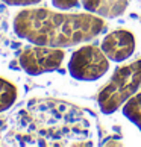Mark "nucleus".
<instances>
[{
	"mask_svg": "<svg viewBox=\"0 0 141 147\" xmlns=\"http://www.w3.org/2000/svg\"><path fill=\"white\" fill-rule=\"evenodd\" d=\"M109 70V59L97 46H84L73 52L68 61V73L73 79L93 82Z\"/></svg>",
	"mask_w": 141,
	"mask_h": 147,
	"instance_id": "nucleus-3",
	"label": "nucleus"
},
{
	"mask_svg": "<svg viewBox=\"0 0 141 147\" xmlns=\"http://www.w3.org/2000/svg\"><path fill=\"white\" fill-rule=\"evenodd\" d=\"M105 29V20L91 14H65L46 8L24 9L15 15L17 36L36 46L74 47L91 41Z\"/></svg>",
	"mask_w": 141,
	"mask_h": 147,
	"instance_id": "nucleus-1",
	"label": "nucleus"
},
{
	"mask_svg": "<svg viewBox=\"0 0 141 147\" xmlns=\"http://www.w3.org/2000/svg\"><path fill=\"white\" fill-rule=\"evenodd\" d=\"M141 85V59H137L128 65L117 68L114 71L112 78L109 79L102 91L99 92L97 103H99L100 111L111 115L117 109L123 108Z\"/></svg>",
	"mask_w": 141,
	"mask_h": 147,
	"instance_id": "nucleus-2",
	"label": "nucleus"
},
{
	"mask_svg": "<svg viewBox=\"0 0 141 147\" xmlns=\"http://www.w3.org/2000/svg\"><path fill=\"white\" fill-rule=\"evenodd\" d=\"M65 53L62 49L47 46H30L20 52L18 62L23 71L30 76H40L61 68Z\"/></svg>",
	"mask_w": 141,
	"mask_h": 147,
	"instance_id": "nucleus-4",
	"label": "nucleus"
},
{
	"mask_svg": "<svg viewBox=\"0 0 141 147\" xmlns=\"http://www.w3.org/2000/svg\"><path fill=\"white\" fill-rule=\"evenodd\" d=\"M17 100V86L0 78V114L8 111Z\"/></svg>",
	"mask_w": 141,
	"mask_h": 147,
	"instance_id": "nucleus-8",
	"label": "nucleus"
},
{
	"mask_svg": "<svg viewBox=\"0 0 141 147\" xmlns=\"http://www.w3.org/2000/svg\"><path fill=\"white\" fill-rule=\"evenodd\" d=\"M123 115L141 130V92L134 94L123 105Z\"/></svg>",
	"mask_w": 141,
	"mask_h": 147,
	"instance_id": "nucleus-7",
	"label": "nucleus"
},
{
	"mask_svg": "<svg viewBox=\"0 0 141 147\" xmlns=\"http://www.w3.org/2000/svg\"><path fill=\"white\" fill-rule=\"evenodd\" d=\"M135 47H137L135 36L131 30L126 29H117L108 34L100 44V49L108 59L114 62H123L129 59L134 55Z\"/></svg>",
	"mask_w": 141,
	"mask_h": 147,
	"instance_id": "nucleus-5",
	"label": "nucleus"
},
{
	"mask_svg": "<svg viewBox=\"0 0 141 147\" xmlns=\"http://www.w3.org/2000/svg\"><path fill=\"white\" fill-rule=\"evenodd\" d=\"M53 6H56L58 9H62V11H68V9H73L76 6H79L80 0H52Z\"/></svg>",
	"mask_w": 141,
	"mask_h": 147,
	"instance_id": "nucleus-9",
	"label": "nucleus"
},
{
	"mask_svg": "<svg viewBox=\"0 0 141 147\" xmlns=\"http://www.w3.org/2000/svg\"><path fill=\"white\" fill-rule=\"evenodd\" d=\"M8 6H34V5L41 3L43 0H0Z\"/></svg>",
	"mask_w": 141,
	"mask_h": 147,
	"instance_id": "nucleus-10",
	"label": "nucleus"
},
{
	"mask_svg": "<svg viewBox=\"0 0 141 147\" xmlns=\"http://www.w3.org/2000/svg\"><path fill=\"white\" fill-rule=\"evenodd\" d=\"M82 8L102 18H117L126 12L129 0H80Z\"/></svg>",
	"mask_w": 141,
	"mask_h": 147,
	"instance_id": "nucleus-6",
	"label": "nucleus"
}]
</instances>
